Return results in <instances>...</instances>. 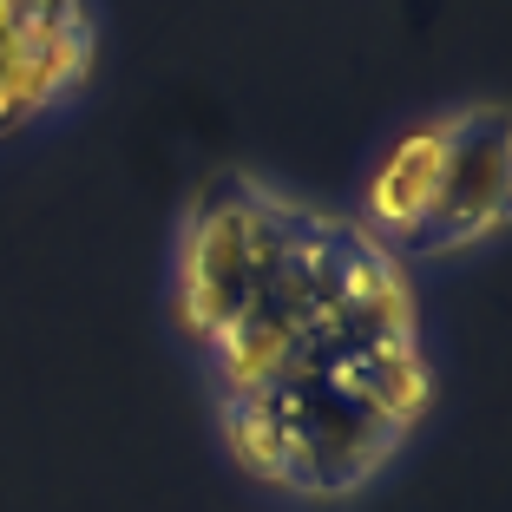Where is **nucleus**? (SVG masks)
I'll list each match as a JSON object with an SVG mask.
<instances>
[{"instance_id":"2","label":"nucleus","mask_w":512,"mask_h":512,"mask_svg":"<svg viewBox=\"0 0 512 512\" xmlns=\"http://www.w3.org/2000/svg\"><path fill=\"white\" fill-rule=\"evenodd\" d=\"M407 270L460 263L506 237L512 217V119L499 99H453L394 125L355 171L342 204Z\"/></svg>"},{"instance_id":"3","label":"nucleus","mask_w":512,"mask_h":512,"mask_svg":"<svg viewBox=\"0 0 512 512\" xmlns=\"http://www.w3.org/2000/svg\"><path fill=\"white\" fill-rule=\"evenodd\" d=\"M99 73L92 0H0V145L46 132Z\"/></svg>"},{"instance_id":"1","label":"nucleus","mask_w":512,"mask_h":512,"mask_svg":"<svg viewBox=\"0 0 512 512\" xmlns=\"http://www.w3.org/2000/svg\"><path fill=\"white\" fill-rule=\"evenodd\" d=\"M165 316L197 368L217 447L296 506L375 493L434 414L421 289L342 204L250 165L184 197Z\"/></svg>"}]
</instances>
